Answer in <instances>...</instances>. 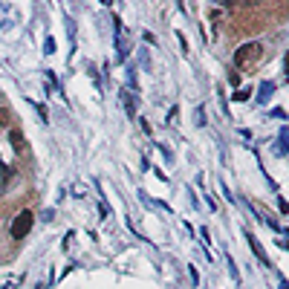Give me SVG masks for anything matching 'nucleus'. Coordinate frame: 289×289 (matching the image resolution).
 <instances>
[{"label": "nucleus", "instance_id": "nucleus-1", "mask_svg": "<svg viewBox=\"0 0 289 289\" xmlns=\"http://www.w3.org/2000/svg\"><path fill=\"white\" fill-rule=\"evenodd\" d=\"M261 58H263V44L252 41V44L237 46V52H235V67H237V70L252 72V67H257V64H261Z\"/></svg>", "mask_w": 289, "mask_h": 289}, {"label": "nucleus", "instance_id": "nucleus-4", "mask_svg": "<svg viewBox=\"0 0 289 289\" xmlns=\"http://www.w3.org/2000/svg\"><path fill=\"white\" fill-rule=\"evenodd\" d=\"M246 240H249V246H252V252L257 254V261H266V252H263V246L257 243V237H254V235H249V232H246Z\"/></svg>", "mask_w": 289, "mask_h": 289}, {"label": "nucleus", "instance_id": "nucleus-2", "mask_svg": "<svg viewBox=\"0 0 289 289\" xmlns=\"http://www.w3.org/2000/svg\"><path fill=\"white\" fill-rule=\"evenodd\" d=\"M32 223H35V214H32V208H23L15 220H12V237L15 240H23V237L32 232Z\"/></svg>", "mask_w": 289, "mask_h": 289}, {"label": "nucleus", "instance_id": "nucleus-5", "mask_svg": "<svg viewBox=\"0 0 289 289\" xmlns=\"http://www.w3.org/2000/svg\"><path fill=\"white\" fill-rule=\"evenodd\" d=\"M12 127V113L6 107H0V130H9Z\"/></svg>", "mask_w": 289, "mask_h": 289}, {"label": "nucleus", "instance_id": "nucleus-6", "mask_svg": "<svg viewBox=\"0 0 289 289\" xmlns=\"http://www.w3.org/2000/svg\"><path fill=\"white\" fill-rule=\"evenodd\" d=\"M249 93H252V90H237L235 93V101H246V99H249Z\"/></svg>", "mask_w": 289, "mask_h": 289}, {"label": "nucleus", "instance_id": "nucleus-3", "mask_svg": "<svg viewBox=\"0 0 289 289\" xmlns=\"http://www.w3.org/2000/svg\"><path fill=\"white\" fill-rule=\"evenodd\" d=\"M9 142H12V148H15V154H20V156H26V154H29L26 136L20 133L18 127H9Z\"/></svg>", "mask_w": 289, "mask_h": 289}]
</instances>
